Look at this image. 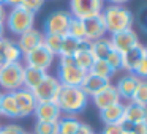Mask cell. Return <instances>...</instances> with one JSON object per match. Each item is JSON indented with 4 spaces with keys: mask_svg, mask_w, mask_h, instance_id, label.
Returning a JSON list of instances; mask_svg holds the SVG:
<instances>
[{
    "mask_svg": "<svg viewBox=\"0 0 147 134\" xmlns=\"http://www.w3.org/2000/svg\"><path fill=\"white\" fill-rule=\"evenodd\" d=\"M90 98L82 92L81 87H60V92L57 96V106L60 109L62 115H73L76 117L78 114L86 111L89 106Z\"/></svg>",
    "mask_w": 147,
    "mask_h": 134,
    "instance_id": "cell-1",
    "label": "cell"
},
{
    "mask_svg": "<svg viewBox=\"0 0 147 134\" xmlns=\"http://www.w3.org/2000/svg\"><path fill=\"white\" fill-rule=\"evenodd\" d=\"M101 14L105 17L106 32H109L111 35L122 32V30L133 29L134 16L123 5H108V7L103 8Z\"/></svg>",
    "mask_w": 147,
    "mask_h": 134,
    "instance_id": "cell-2",
    "label": "cell"
},
{
    "mask_svg": "<svg viewBox=\"0 0 147 134\" xmlns=\"http://www.w3.org/2000/svg\"><path fill=\"white\" fill-rule=\"evenodd\" d=\"M8 30H10L13 35L21 36L22 33L29 32L33 29V24H35V13L22 8L21 5L13 7L10 11L7 13V19H5Z\"/></svg>",
    "mask_w": 147,
    "mask_h": 134,
    "instance_id": "cell-3",
    "label": "cell"
},
{
    "mask_svg": "<svg viewBox=\"0 0 147 134\" xmlns=\"http://www.w3.org/2000/svg\"><path fill=\"white\" fill-rule=\"evenodd\" d=\"M24 66L22 62L5 63L0 66V87L5 92H16L24 87Z\"/></svg>",
    "mask_w": 147,
    "mask_h": 134,
    "instance_id": "cell-4",
    "label": "cell"
},
{
    "mask_svg": "<svg viewBox=\"0 0 147 134\" xmlns=\"http://www.w3.org/2000/svg\"><path fill=\"white\" fill-rule=\"evenodd\" d=\"M105 8V0H70V11L73 17L86 21L89 17L101 14Z\"/></svg>",
    "mask_w": 147,
    "mask_h": 134,
    "instance_id": "cell-5",
    "label": "cell"
},
{
    "mask_svg": "<svg viewBox=\"0 0 147 134\" xmlns=\"http://www.w3.org/2000/svg\"><path fill=\"white\" fill-rule=\"evenodd\" d=\"M60 82L57 80V77L52 74H46L45 79L32 90L33 96H35L36 103H55L57 101L59 92H60Z\"/></svg>",
    "mask_w": 147,
    "mask_h": 134,
    "instance_id": "cell-6",
    "label": "cell"
},
{
    "mask_svg": "<svg viewBox=\"0 0 147 134\" xmlns=\"http://www.w3.org/2000/svg\"><path fill=\"white\" fill-rule=\"evenodd\" d=\"M71 14L68 11H54L51 13L45 21L43 25V33L45 35H57V36H65L68 35V25H70Z\"/></svg>",
    "mask_w": 147,
    "mask_h": 134,
    "instance_id": "cell-7",
    "label": "cell"
},
{
    "mask_svg": "<svg viewBox=\"0 0 147 134\" xmlns=\"http://www.w3.org/2000/svg\"><path fill=\"white\" fill-rule=\"evenodd\" d=\"M22 60L26 62L24 66H29V68H35V70L40 71H45L48 73V70L52 66V62H54V55L45 48V46H38L35 48L33 51L27 52V54L22 55Z\"/></svg>",
    "mask_w": 147,
    "mask_h": 134,
    "instance_id": "cell-8",
    "label": "cell"
},
{
    "mask_svg": "<svg viewBox=\"0 0 147 134\" xmlns=\"http://www.w3.org/2000/svg\"><path fill=\"white\" fill-rule=\"evenodd\" d=\"M109 40H111V44H112V48H114V51L120 52V54H125L127 51H130L131 48H134L136 44L141 43L138 33L134 32L133 29L112 33Z\"/></svg>",
    "mask_w": 147,
    "mask_h": 134,
    "instance_id": "cell-9",
    "label": "cell"
},
{
    "mask_svg": "<svg viewBox=\"0 0 147 134\" xmlns=\"http://www.w3.org/2000/svg\"><path fill=\"white\" fill-rule=\"evenodd\" d=\"M57 80L60 82V85L65 87H81L84 77H86V73L82 70L73 65V66H62L59 65L57 66Z\"/></svg>",
    "mask_w": 147,
    "mask_h": 134,
    "instance_id": "cell-10",
    "label": "cell"
},
{
    "mask_svg": "<svg viewBox=\"0 0 147 134\" xmlns=\"http://www.w3.org/2000/svg\"><path fill=\"white\" fill-rule=\"evenodd\" d=\"M36 121H49V123H55L60 120L62 112L59 109L57 103H36V107L33 111Z\"/></svg>",
    "mask_w": 147,
    "mask_h": 134,
    "instance_id": "cell-11",
    "label": "cell"
},
{
    "mask_svg": "<svg viewBox=\"0 0 147 134\" xmlns=\"http://www.w3.org/2000/svg\"><path fill=\"white\" fill-rule=\"evenodd\" d=\"M14 98H16V103L19 106V111H21V118H26L33 115V111L36 107V99L33 96L32 90H27V88H19L16 92H13Z\"/></svg>",
    "mask_w": 147,
    "mask_h": 134,
    "instance_id": "cell-12",
    "label": "cell"
},
{
    "mask_svg": "<svg viewBox=\"0 0 147 134\" xmlns=\"http://www.w3.org/2000/svg\"><path fill=\"white\" fill-rule=\"evenodd\" d=\"M84 29H86V40H89L92 43L100 38H105V35L108 33L106 32V24H105L103 14L86 19L84 21Z\"/></svg>",
    "mask_w": 147,
    "mask_h": 134,
    "instance_id": "cell-13",
    "label": "cell"
},
{
    "mask_svg": "<svg viewBox=\"0 0 147 134\" xmlns=\"http://www.w3.org/2000/svg\"><path fill=\"white\" fill-rule=\"evenodd\" d=\"M139 80L141 79L134 73H127L119 77L117 84H115V88H117V93L120 96V99H127V103L131 101V96H133Z\"/></svg>",
    "mask_w": 147,
    "mask_h": 134,
    "instance_id": "cell-14",
    "label": "cell"
},
{
    "mask_svg": "<svg viewBox=\"0 0 147 134\" xmlns=\"http://www.w3.org/2000/svg\"><path fill=\"white\" fill-rule=\"evenodd\" d=\"M108 85H111V79H106V77H100L95 76L92 73H86V77H84L82 84H81V88L86 93L89 98H92L93 95L100 93L101 90H105Z\"/></svg>",
    "mask_w": 147,
    "mask_h": 134,
    "instance_id": "cell-15",
    "label": "cell"
},
{
    "mask_svg": "<svg viewBox=\"0 0 147 134\" xmlns=\"http://www.w3.org/2000/svg\"><path fill=\"white\" fill-rule=\"evenodd\" d=\"M43 36H45L43 32H40V30H36V29H32V30H29V32L22 33V35L18 38L16 44L24 55V54H27V52L33 51L35 48H38V46H41L43 44Z\"/></svg>",
    "mask_w": 147,
    "mask_h": 134,
    "instance_id": "cell-16",
    "label": "cell"
},
{
    "mask_svg": "<svg viewBox=\"0 0 147 134\" xmlns=\"http://www.w3.org/2000/svg\"><path fill=\"white\" fill-rule=\"evenodd\" d=\"M120 101L122 99L117 93V88H115V85H112V84L108 85L105 90H101L100 93H96V95L92 96V103L98 111L108 107V106L115 104V103H120Z\"/></svg>",
    "mask_w": 147,
    "mask_h": 134,
    "instance_id": "cell-17",
    "label": "cell"
},
{
    "mask_svg": "<svg viewBox=\"0 0 147 134\" xmlns=\"http://www.w3.org/2000/svg\"><path fill=\"white\" fill-rule=\"evenodd\" d=\"M123 114H125V103L120 101L101 109L100 111V118L105 125H119L123 120Z\"/></svg>",
    "mask_w": 147,
    "mask_h": 134,
    "instance_id": "cell-18",
    "label": "cell"
},
{
    "mask_svg": "<svg viewBox=\"0 0 147 134\" xmlns=\"http://www.w3.org/2000/svg\"><path fill=\"white\" fill-rule=\"evenodd\" d=\"M0 115L7 118H21V111L16 103L13 92L2 93V101H0Z\"/></svg>",
    "mask_w": 147,
    "mask_h": 134,
    "instance_id": "cell-19",
    "label": "cell"
},
{
    "mask_svg": "<svg viewBox=\"0 0 147 134\" xmlns=\"http://www.w3.org/2000/svg\"><path fill=\"white\" fill-rule=\"evenodd\" d=\"M144 54V46L136 44L134 48H131L130 51H127L125 54H122V63H123V71L127 73H134L138 68V65L141 63V58Z\"/></svg>",
    "mask_w": 147,
    "mask_h": 134,
    "instance_id": "cell-20",
    "label": "cell"
},
{
    "mask_svg": "<svg viewBox=\"0 0 147 134\" xmlns=\"http://www.w3.org/2000/svg\"><path fill=\"white\" fill-rule=\"evenodd\" d=\"M123 118L131 123H141V121H147V107L146 106L136 104L133 101L125 103V114Z\"/></svg>",
    "mask_w": 147,
    "mask_h": 134,
    "instance_id": "cell-21",
    "label": "cell"
},
{
    "mask_svg": "<svg viewBox=\"0 0 147 134\" xmlns=\"http://www.w3.org/2000/svg\"><path fill=\"white\" fill-rule=\"evenodd\" d=\"M112 51H114V48H112L109 38L96 40V41L92 43V48H90V52H92V55L95 57V60H106Z\"/></svg>",
    "mask_w": 147,
    "mask_h": 134,
    "instance_id": "cell-22",
    "label": "cell"
},
{
    "mask_svg": "<svg viewBox=\"0 0 147 134\" xmlns=\"http://www.w3.org/2000/svg\"><path fill=\"white\" fill-rule=\"evenodd\" d=\"M48 73L45 71H40V70H35V68H29L26 66L24 70V88L27 90H33L43 79Z\"/></svg>",
    "mask_w": 147,
    "mask_h": 134,
    "instance_id": "cell-23",
    "label": "cell"
},
{
    "mask_svg": "<svg viewBox=\"0 0 147 134\" xmlns=\"http://www.w3.org/2000/svg\"><path fill=\"white\" fill-rule=\"evenodd\" d=\"M82 121H79L73 115H62L60 120L57 121L59 134H76L78 128L81 126Z\"/></svg>",
    "mask_w": 147,
    "mask_h": 134,
    "instance_id": "cell-24",
    "label": "cell"
},
{
    "mask_svg": "<svg viewBox=\"0 0 147 134\" xmlns=\"http://www.w3.org/2000/svg\"><path fill=\"white\" fill-rule=\"evenodd\" d=\"M21 60H22V52H21V49L18 48L16 41L8 38L7 48L3 51V62L5 63H16V62H21Z\"/></svg>",
    "mask_w": 147,
    "mask_h": 134,
    "instance_id": "cell-25",
    "label": "cell"
},
{
    "mask_svg": "<svg viewBox=\"0 0 147 134\" xmlns=\"http://www.w3.org/2000/svg\"><path fill=\"white\" fill-rule=\"evenodd\" d=\"M78 43H79V40L73 38V36H70V35L62 36L60 54H59V57H73L78 51Z\"/></svg>",
    "mask_w": 147,
    "mask_h": 134,
    "instance_id": "cell-26",
    "label": "cell"
},
{
    "mask_svg": "<svg viewBox=\"0 0 147 134\" xmlns=\"http://www.w3.org/2000/svg\"><path fill=\"white\" fill-rule=\"evenodd\" d=\"M73 58H74L76 66L79 68V70H82L84 73H89L90 68H92V65H93V62H95V57L92 55V52H90V51L76 52V54L73 55Z\"/></svg>",
    "mask_w": 147,
    "mask_h": 134,
    "instance_id": "cell-27",
    "label": "cell"
},
{
    "mask_svg": "<svg viewBox=\"0 0 147 134\" xmlns=\"http://www.w3.org/2000/svg\"><path fill=\"white\" fill-rule=\"evenodd\" d=\"M60 44H62V36H57V35H45L43 36V46L54 57H59V54H60Z\"/></svg>",
    "mask_w": 147,
    "mask_h": 134,
    "instance_id": "cell-28",
    "label": "cell"
},
{
    "mask_svg": "<svg viewBox=\"0 0 147 134\" xmlns=\"http://www.w3.org/2000/svg\"><path fill=\"white\" fill-rule=\"evenodd\" d=\"M89 73L95 74V76H100V77H106V79H111L112 74H114L106 60H95Z\"/></svg>",
    "mask_w": 147,
    "mask_h": 134,
    "instance_id": "cell-29",
    "label": "cell"
},
{
    "mask_svg": "<svg viewBox=\"0 0 147 134\" xmlns=\"http://www.w3.org/2000/svg\"><path fill=\"white\" fill-rule=\"evenodd\" d=\"M68 35L76 40H84L86 38V29H84V21L76 19L71 16L70 25H68Z\"/></svg>",
    "mask_w": 147,
    "mask_h": 134,
    "instance_id": "cell-30",
    "label": "cell"
},
{
    "mask_svg": "<svg viewBox=\"0 0 147 134\" xmlns=\"http://www.w3.org/2000/svg\"><path fill=\"white\" fill-rule=\"evenodd\" d=\"M131 101L147 107V79H141L139 80V84H138L133 96H131Z\"/></svg>",
    "mask_w": 147,
    "mask_h": 134,
    "instance_id": "cell-31",
    "label": "cell"
},
{
    "mask_svg": "<svg viewBox=\"0 0 147 134\" xmlns=\"http://www.w3.org/2000/svg\"><path fill=\"white\" fill-rule=\"evenodd\" d=\"M33 134H59L57 121L49 123V121H36L33 128Z\"/></svg>",
    "mask_w": 147,
    "mask_h": 134,
    "instance_id": "cell-32",
    "label": "cell"
},
{
    "mask_svg": "<svg viewBox=\"0 0 147 134\" xmlns=\"http://www.w3.org/2000/svg\"><path fill=\"white\" fill-rule=\"evenodd\" d=\"M106 62H108V65L111 66L112 73H119V71H123V63H122V54L117 51H112L111 54H109V57L106 58Z\"/></svg>",
    "mask_w": 147,
    "mask_h": 134,
    "instance_id": "cell-33",
    "label": "cell"
},
{
    "mask_svg": "<svg viewBox=\"0 0 147 134\" xmlns=\"http://www.w3.org/2000/svg\"><path fill=\"white\" fill-rule=\"evenodd\" d=\"M139 79H147V46H144V54H142V58H141V63L138 65L136 71H134Z\"/></svg>",
    "mask_w": 147,
    "mask_h": 134,
    "instance_id": "cell-34",
    "label": "cell"
},
{
    "mask_svg": "<svg viewBox=\"0 0 147 134\" xmlns=\"http://www.w3.org/2000/svg\"><path fill=\"white\" fill-rule=\"evenodd\" d=\"M43 5H45V0H21V7L32 11V13L40 11Z\"/></svg>",
    "mask_w": 147,
    "mask_h": 134,
    "instance_id": "cell-35",
    "label": "cell"
},
{
    "mask_svg": "<svg viewBox=\"0 0 147 134\" xmlns=\"http://www.w3.org/2000/svg\"><path fill=\"white\" fill-rule=\"evenodd\" d=\"M24 128L16 123H8L0 128V134H24Z\"/></svg>",
    "mask_w": 147,
    "mask_h": 134,
    "instance_id": "cell-36",
    "label": "cell"
},
{
    "mask_svg": "<svg viewBox=\"0 0 147 134\" xmlns=\"http://www.w3.org/2000/svg\"><path fill=\"white\" fill-rule=\"evenodd\" d=\"M130 134H147V121H141V123H133Z\"/></svg>",
    "mask_w": 147,
    "mask_h": 134,
    "instance_id": "cell-37",
    "label": "cell"
},
{
    "mask_svg": "<svg viewBox=\"0 0 147 134\" xmlns=\"http://www.w3.org/2000/svg\"><path fill=\"white\" fill-rule=\"evenodd\" d=\"M100 134H123V131L119 125H105V128Z\"/></svg>",
    "mask_w": 147,
    "mask_h": 134,
    "instance_id": "cell-38",
    "label": "cell"
},
{
    "mask_svg": "<svg viewBox=\"0 0 147 134\" xmlns=\"http://www.w3.org/2000/svg\"><path fill=\"white\" fill-rule=\"evenodd\" d=\"M139 25L144 32H147V7L141 8L139 11Z\"/></svg>",
    "mask_w": 147,
    "mask_h": 134,
    "instance_id": "cell-39",
    "label": "cell"
},
{
    "mask_svg": "<svg viewBox=\"0 0 147 134\" xmlns=\"http://www.w3.org/2000/svg\"><path fill=\"white\" fill-rule=\"evenodd\" d=\"M90 48H92V41H89V40H79V43H78V51L76 52H86V51H90Z\"/></svg>",
    "mask_w": 147,
    "mask_h": 134,
    "instance_id": "cell-40",
    "label": "cell"
},
{
    "mask_svg": "<svg viewBox=\"0 0 147 134\" xmlns=\"http://www.w3.org/2000/svg\"><path fill=\"white\" fill-rule=\"evenodd\" d=\"M95 131L92 129V126L90 125H87V123H81V126L78 128V131H76V134H93Z\"/></svg>",
    "mask_w": 147,
    "mask_h": 134,
    "instance_id": "cell-41",
    "label": "cell"
},
{
    "mask_svg": "<svg viewBox=\"0 0 147 134\" xmlns=\"http://www.w3.org/2000/svg\"><path fill=\"white\" fill-rule=\"evenodd\" d=\"M59 65H62V66H73L76 63H74L73 57H59Z\"/></svg>",
    "mask_w": 147,
    "mask_h": 134,
    "instance_id": "cell-42",
    "label": "cell"
},
{
    "mask_svg": "<svg viewBox=\"0 0 147 134\" xmlns=\"http://www.w3.org/2000/svg\"><path fill=\"white\" fill-rule=\"evenodd\" d=\"M5 19H7V10H5V5L0 3V22L5 24Z\"/></svg>",
    "mask_w": 147,
    "mask_h": 134,
    "instance_id": "cell-43",
    "label": "cell"
},
{
    "mask_svg": "<svg viewBox=\"0 0 147 134\" xmlns=\"http://www.w3.org/2000/svg\"><path fill=\"white\" fill-rule=\"evenodd\" d=\"M3 5H8V7H18V5H21V0H5Z\"/></svg>",
    "mask_w": 147,
    "mask_h": 134,
    "instance_id": "cell-44",
    "label": "cell"
},
{
    "mask_svg": "<svg viewBox=\"0 0 147 134\" xmlns=\"http://www.w3.org/2000/svg\"><path fill=\"white\" fill-rule=\"evenodd\" d=\"M108 2H109V5H125L130 0H108Z\"/></svg>",
    "mask_w": 147,
    "mask_h": 134,
    "instance_id": "cell-45",
    "label": "cell"
},
{
    "mask_svg": "<svg viewBox=\"0 0 147 134\" xmlns=\"http://www.w3.org/2000/svg\"><path fill=\"white\" fill-rule=\"evenodd\" d=\"M5 36V24L0 22V38H3Z\"/></svg>",
    "mask_w": 147,
    "mask_h": 134,
    "instance_id": "cell-46",
    "label": "cell"
},
{
    "mask_svg": "<svg viewBox=\"0 0 147 134\" xmlns=\"http://www.w3.org/2000/svg\"><path fill=\"white\" fill-rule=\"evenodd\" d=\"M24 134H33V133H29V131H24Z\"/></svg>",
    "mask_w": 147,
    "mask_h": 134,
    "instance_id": "cell-47",
    "label": "cell"
},
{
    "mask_svg": "<svg viewBox=\"0 0 147 134\" xmlns=\"http://www.w3.org/2000/svg\"><path fill=\"white\" fill-rule=\"evenodd\" d=\"M3 2H5V0H0V3H2V5H3Z\"/></svg>",
    "mask_w": 147,
    "mask_h": 134,
    "instance_id": "cell-48",
    "label": "cell"
},
{
    "mask_svg": "<svg viewBox=\"0 0 147 134\" xmlns=\"http://www.w3.org/2000/svg\"><path fill=\"white\" fill-rule=\"evenodd\" d=\"M0 101H2V92H0Z\"/></svg>",
    "mask_w": 147,
    "mask_h": 134,
    "instance_id": "cell-49",
    "label": "cell"
},
{
    "mask_svg": "<svg viewBox=\"0 0 147 134\" xmlns=\"http://www.w3.org/2000/svg\"><path fill=\"white\" fill-rule=\"evenodd\" d=\"M93 134H96V133H93Z\"/></svg>",
    "mask_w": 147,
    "mask_h": 134,
    "instance_id": "cell-50",
    "label": "cell"
},
{
    "mask_svg": "<svg viewBox=\"0 0 147 134\" xmlns=\"http://www.w3.org/2000/svg\"><path fill=\"white\" fill-rule=\"evenodd\" d=\"M0 128H2V126H0Z\"/></svg>",
    "mask_w": 147,
    "mask_h": 134,
    "instance_id": "cell-51",
    "label": "cell"
}]
</instances>
